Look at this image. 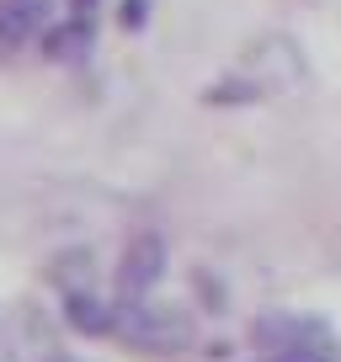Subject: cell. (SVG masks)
<instances>
[{
  "instance_id": "5b68a950",
  "label": "cell",
  "mask_w": 341,
  "mask_h": 362,
  "mask_svg": "<svg viewBox=\"0 0 341 362\" xmlns=\"http://www.w3.org/2000/svg\"><path fill=\"white\" fill-rule=\"evenodd\" d=\"M54 0H0V54L27 48V37H37L48 27Z\"/></svg>"
},
{
  "instance_id": "6da1fadb",
  "label": "cell",
  "mask_w": 341,
  "mask_h": 362,
  "mask_svg": "<svg viewBox=\"0 0 341 362\" xmlns=\"http://www.w3.org/2000/svg\"><path fill=\"white\" fill-rule=\"evenodd\" d=\"M117 341H128L134 351L149 357H176L197 341V325L182 304H166V298H117Z\"/></svg>"
},
{
  "instance_id": "9c48e42d",
  "label": "cell",
  "mask_w": 341,
  "mask_h": 362,
  "mask_svg": "<svg viewBox=\"0 0 341 362\" xmlns=\"http://www.w3.org/2000/svg\"><path fill=\"white\" fill-rule=\"evenodd\" d=\"M262 362H336V351H272Z\"/></svg>"
},
{
  "instance_id": "7a4b0ae2",
  "label": "cell",
  "mask_w": 341,
  "mask_h": 362,
  "mask_svg": "<svg viewBox=\"0 0 341 362\" xmlns=\"http://www.w3.org/2000/svg\"><path fill=\"white\" fill-rule=\"evenodd\" d=\"M299 80H304V54H299V43L283 37V33L256 37V43L240 54V90H245V102L250 96H272V90H283V86H299Z\"/></svg>"
},
{
  "instance_id": "8992f818",
  "label": "cell",
  "mask_w": 341,
  "mask_h": 362,
  "mask_svg": "<svg viewBox=\"0 0 341 362\" xmlns=\"http://www.w3.org/2000/svg\"><path fill=\"white\" fill-rule=\"evenodd\" d=\"M64 325L69 330H80V336H112L117 330V304H107L102 293H64Z\"/></svg>"
},
{
  "instance_id": "ba28073f",
  "label": "cell",
  "mask_w": 341,
  "mask_h": 362,
  "mask_svg": "<svg viewBox=\"0 0 341 362\" xmlns=\"http://www.w3.org/2000/svg\"><path fill=\"white\" fill-rule=\"evenodd\" d=\"M86 43H91V27H86V16H75V27H59V33L48 37V54L54 59H75Z\"/></svg>"
},
{
  "instance_id": "30bf717a",
  "label": "cell",
  "mask_w": 341,
  "mask_h": 362,
  "mask_svg": "<svg viewBox=\"0 0 341 362\" xmlns=\"http://www.w3.org/2000/svg\"><path fill=\"white\" fill-rule=\"evenodd\" d=\"M37 362H86V357H75V351H64V346H54V351H43Z\"/></svg>"
},
{
  "instance_id": "277c9868",
  "label": "cell",
  "mask_w": 341,
  "mask_h": 362,
  "mask_svg": "<svg viewBox=\"0 0 341 362\" xmlns=\"http://www.w3.org/2000/svg\"><path fill=\"white\" fill-rule=\"evenodd\" d=\"M160 277H166V240L155 229H144L117 256V288H123V298H149Z\"/></svg>"
},
{
  "instance_id": "3957f363",
  "label": "cell",
  "mask_w": 341,
  "mask_h": 362,
  "mask_svg": "<svg viewBox=\"0 0 341 362\" xmlns=\"http://www.w3.org/2000/svg\"><path fill=\"white\" fill-rule=\"evenodd\" d=\"M250 341H256L262 357H272V351H336V336H330L325 320L294 315V309H272V315H262L256 325H250Z\"/></svg>"
},
{
  "instance_id": "52a82bcc",
  "label": "cell",
  "mask_w": 341,
  "mask_h": 362,
  "mask_svg": "<svg viewBox=\"0 0 341 362\" xmlns=\"http://www.w3.org/2000/svg\"><path fill=\"white\" fill-rule=\"evenodd\" d=\"M48 277H54L59 293H91V288H96V256L86 245L59 250V256L48 261Z\"/></svg>"
}]
</instances>
